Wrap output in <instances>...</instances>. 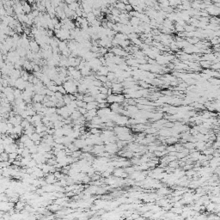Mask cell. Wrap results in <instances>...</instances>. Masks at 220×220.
<instances>
[{"label": "cell", "mask_w": 220, "mask_h": 220, "mask_svg": "<svg viewBox=\"0 0 220 220\" xmlns=\"http://www.w3.org/2000/svg\"><path fill=\"white\" fill-rule=\"evenodd\" d=\"M112 91H113V94H120V93L123 91V86H122V83H112Z\"/></svg>", "instance_id": "obj_2"}, {"label": "cell", "mask_w": 220, "mask_h": 220, "mask_svg": "<svg viewBox=\"0 0 220 220\" xmlns=\"http://www.w3.org/2000/svg\"><path fill=\"white\" fill-rule=\"evenodd\" d=\"M86 104L83 101H77V107H86Z\"/></svg>", "instance_id": "obj_18"}, {"label": "cell", "mask_w": 220, "mask_h": 220, "mask_svg": "<svg viewBox=\"0 0 220 220\" xmlns=\"http://www.w3.org/2000/svg\"><path fill=\"white\" fill-rule=\"evenodd\" d=\"M132 10H133V9H132V6L131 4H126L125 6V11L126 13H128V14H129L131 11H132Z\"/></svg>", "instance_id": "obj_19"}, {"label": "cell", "mask_w": 220, "mask_h": 220, "mask_svg": "<svg viewBox=\"0 0 220 220\" xmlns=\"http://www.w3.org/2000/svg\"><path fill=\"white\" fill-rule=\"evenodd\" d=\"M106 77H107V81H109V82H113V81L115 79V74L112 71H109Z\"/></svg>", "instance_id": "obj_13"}, {"label": "cell", "mask_w": 220, "mask_h": 220, "mask_svg": "<svg viewBox=\"0 0 220 220\" xmlns=\"http://www.w3.org/2000/svg\"><path fill=\"white\" fill-rule=\"evenodd\" d=\"M83 101H84L85 103L93 102V101H95V98L89 95H83Z\"/></svg>", "instance_id": "obj_9"}, {"label": "cell", "mask_w": 220, "mask_h": 220, "mask_svg": "<svg viewBox=\"0 0 220 220\" xmlns=\"http://www.w3.org/2000/svg\"><path fill=\"white\" fill-rule=\"evenodd\" d=\"M79 113H81L82 115H84L85 113H87V109L84 108V107H77V109Z\"/></svg>", "instance_id": "obj_21"}, {"label": "cell", "mask_w": 220, "mask_h": 220, "mask_svg": "<svg viewBox=\"0 0 220 220\" xmlns=\"http://www.w3.org/2000/svg\"><path fill=\"white\" fill-rule=\"evenodd\" d=\"M22 92L23 91L18 89H14V91H13V95H14L15 98L18 99V98H22Z\"/></svg>", "instance_id": "obj_10"}, {"label": "cell", "mask_w": 220, "mask_h": 220, "mask_svg": "<svg viewBox=\"0 0 220 220\" xmlns=\"http://www.w3.org/2000/svg\"><path fill=\"white\" fill-rule=\"evenodd\" d=\"M58 48H59V52H62V51H64V50L67 49V48H68V45H67V42H66V41H59V45H58Z\"/></svg>", "instance_id": "obj_6"}, {"label": "cell", "mask_w": 220, "mask_h": 220, "mask_svg": "<svg viewBox=\"0 0 220 220\" xmlns=\"http://www.w3.org/2000/svg\"><path fill=\"white\" fill-rule=\"evenodd\" d=\"M87 113H88L89 116H91L92 118L95 117L97 115V110L96 109H92V110H88L87 111Z\"/></svg>", "instance_id": "obj_16"}, {"label": "cell", "mask_w": 220, "mask_h": 220, "mask_svg": "<svg viewBox=\"0 0 220 220\" xmlns=\"http://www.w3.org/2000/svg\"><path fill=\"white\" fill-rule=\"evenodd\" d=\"M3 119V115L2 114H0V122H1V120Z\"/></svg>", "instance_id": "obj_25"}, {"label": "cell", "mask_w": 220, "mask_h": 220, "mask_svg": "<svg viewBox=\"0 0 220 220\" xmlns=\"http://www.w3.org/2000/svg\"><path fill=\"white\" fill-rule=\"evenodd\" d=\"M54 96L56 97V99H57L58 101H62L63 100V95H62L61 93L59 92H55V94H54Z\"/></svg>", "instance_id": "obj_20"}, {"label": "cell", "mask_w": 220, "mask_h": 220, "mask_svg": "<svg viewBox=\"0 0 220 220\" xmlns=\"http://www.w3.org/2000/svg\"><path fill=\"white\" fill-rule=\"evenodd\" d=\"M85 108L88 110H92V109H96L97 108V102L96 101H93V102H89L86 104V107Z\"/></svg>", "instance_id": "obj_7"}, {"label": "cell", "mask_w": 220, "mask_h": 220, "mask_svg": "<svg viewBox=\"0 0 220 220\" xmlns=\"http://www.w3.org/2000/svg\"><path fill=\"white\" fill-rule=\"evenodd\" d=\"M132 42L134 44V45L136 46V47H138V48H139L140 46H141V45H142V44H143V41H142V40L138 39V38H136V39L132 40Z\"/></svg>", "instance_id": "obj_15"}, {"label": "cell", "mask_w": 220, "mask_h": 220, "mask_svg": "<svg viewBox=\"0 0 220 220\" xmlns=\"http://www.w3.org/2000/svg\"><path fill=\"white\" fill-rule=\"evenodd\" d=\"M200 65L201 66V67L205 68V69H208V68H210L211 65H212V62L210 61H200Z\"/></svg>", "instance_id": "obj_11"}, {"label": "cell", "mask_w": 220, "mask_h": 220, "mask_svg": "<svg viewBox=\"0 0 220 220\" xmlns=\"http://www.w3.org/2000/svg\"><path fill=\"white\" fill-rule=\"evenodd\" d=\"M108 72L109 70L107 66L101 65L98 70V71H97V76H107Z\"/></svg>", "instance_id": "obj_3"}, {"label": "cell", "mask_w": 220, "mask_h": 220, "mask_svg": "<svg viewBox=\"0 0 220 220\" xmlns=\"http://www.w3.org/2000/svg\"><path fill=\"white\" fill-rule=\"evenodd\" d=\"M175 29L178 32V33H182V32H184V28L181 27V26H179V25H176L175 27Z\"/></svg>", "instance_id": "obj_22"}, {"label": "cell", "mask_w": 220, "mask_h": 220, "mask_svg": "<svg viewBox=\"0 0 220 220\" xmlns=\"http://www.w3.org/2000/svg\"><path fill=\"white\" fill-rule=\"evenodd\" d=\"M58 92L61 93L62 95H66V91L65 89H64V87H63V85H60V86H58Z\"/></svg>", "instance_id": "obj_17"}, {"label": "cell", "mask_w": 220, "mask_h": 220, "mask_svg": "<svg viewBox=\"0 0 220 220\" xmlns=\"http://www.w3.org/2000/svg\"><path fill=\"white\" fill-rule=\"evenodd\" d=\"M44 97H45V95H39V94H34L33 97H32V100H33L34 102H40V103H41L42 101H43Z\"/></svg>", "instance_id": "obj_5"}, {"label": "cell", "mask_w": 220, "mask_h": 220, "mask_svg": "<svg viewBox=\"0 0 220 220\" xmlns=\"http://www.w3.org/2000/svg\"><path fill=\"white\" fill-rule=\"evenodd\" d=\"M3 89H4V86L2 85V83H0V92H2L3 91Z\"/></svg>", "instance_id": "obj_24"}, {"label": "cell", "mask_w": 220, "mask_h": 220, "mask_svg": "<svg viewBox=\"0 0 220 220\" xmlns=\"http://www.w3.org/2000/svg\"><path fill=\"white\" fill-rule=\"evenodd\" d=\"M63 87L68 95H75L76 93H77V88L73 81H65L63 83Z\"/></svg>", "instance_id": "obj_1"}, {"label": "cell", "mask_w": 220, "mask_h": 220, "mask_svg": "<svg viewBox=\"0 0 220 220\" xmlns=\"http://www.w3.org/2000/svg\"><path fill=\"white\" fill-rule=\"evenodd\" d=\"M23 4V14H29V13L32 11V7L29 4H28L27 2H21Z\"/></svg>", "instance_id": "obj_4"}, {"label": "cell", "mask_w": 220, "mask_h": 220, "mask_svg": "<svg viewBox=\"0 0 220 220\" xmlns=\"http://www.w3.org/2000/svg\"><path fill=\"white\" fill-rule=\"evenodd\" d=\"M17 157V152H13V153H10L9 154V158L11 159V160H14Z\"/></svg>", "instance_id": "obj_23"}, {"label": "cell", "mask_w": 220, "mask_h": 220, "mask_svg": "<svg viewBox=\"0 0 220 220\" xmlns=\"http://www.w3.org/2000/svg\"><path fill=\"white\" fill-rule=\"evenodd\" d=\"M71 116V119H73V120H76V119H79V118L82 116V114H81L79 112L77 111V110H75L73 113H71V114L70 115Z\"/></svg>", "instance_id": "obj_8"}, {"label": "cell", "mask_w": 220, "mask_h": 220, "mask_svg": "<svg viewBox=\"0 0 220 220\" xmlns=\"http://www.w3.org/2000/svg\"><path fill=\"white\" fill-rule=\"evenodd\" d=\"M63 101H64L65 105H69L71 102V100L70 98V95H63Z\"/></svg>", "instance_id": "obj_14"}, {"label": "cell", "mask_w": 220, "mask_h": 220, "mask_svg": "<svg viewBox=\"0 0 220 220\" xmlns=\"http://www.w3.org/2000/svg\"><path fill=\"white\" fill-rule=\"evenodd\" d=\"M95 19H96V17H95V15L93 14L92 12H90V13H89V14H87L86 20L88 21V23H92L93 21H94V20H95Z\"/></svg>", "instance_id": "obj_12"}]
</instances>
